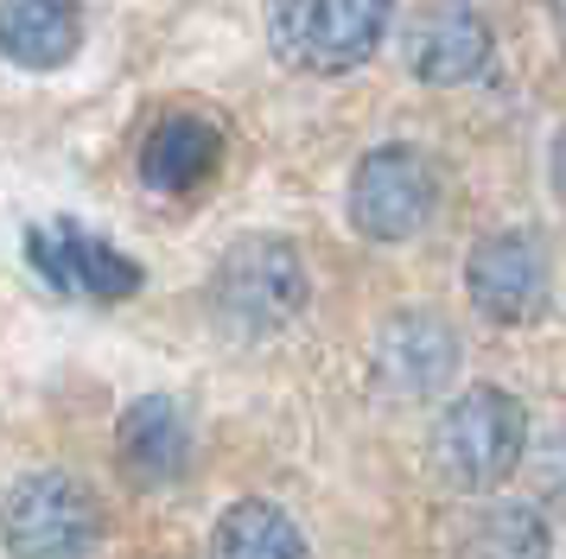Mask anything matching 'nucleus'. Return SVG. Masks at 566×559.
Wrapping results in <instances>:
<instances>
[{"mask_svg":"<svg viewBox=\"0 0 566 559\" xmlns=\"http://www.w3.org/2000/svg\"><path fill=\"white\" fill-rule=\"evenodd\" d=\"M122 457H128L134 477H147V483L185 477V464H191V420H185V407L166 401V394L134 401L122 413Z\"/></svg>","mask_w":566,"mask_h":559,"instance_id":"nucleus-12","label":"nucleus"},{"mask_svg":"<svg viewBox=\"0 0 566 559\" xmlns=\"http://www.w3.org/2000/svg\"><path fill=\"white\" fill-rule=\"evenodd\" d=\"M459 559H547V521L528 503H484L459 521Z\"/></svg>","mask_w":566,"mask_h":559,"instance_id":"nucleus-14","label":"nucleus"},{"mask_svg":"<svg viewBox=\"0 0 566 559\" xmlns=\"http://www.w3.org/2000/svg\"><path fill=\"white\" fill-rule=\"evenodd\" d=\"M83 51V0H0V57L20 71H64Z\"/></svg>","mask_w":566,"mask_h":559,"instance_id":"nucleus-10","label":"nucleus"},{"mask_svg":"<svg viewBox=\"0 0 566 559\" xmlns=\"http://www.w3.org/2000/svg\"><path fill=\"white\" fill-rule=\"evenodd\" d=\"M464 286L503 325H528L547 299V254L535 235H490L464 261Z\"/></svg>","mask_w":566,"mask_h":559,"instance_id":"nucleus-8","label":"nucleus"},{"mask_svg":"<svg viewBox=\"0 0 566 559\" xmlns=\"http://www.w3.org/2000/svg\"><path fill=\"white\" fill-rule=\"evenodd\" d=\"M490 51H496L490 20L471 0H427V7L401 25V57H408V71L420 76V83H439V89L484 76Z\"/></svg>","mask_w":566,"mask_h":559,"instance_id":"nucleus-6","label":"nucleus"},{"mask_svg":"<svg viewBox=\"0 0 566 559\" xmlns=\"http://www.w3.org/2000/svg\"><path fill=\"white\" fill-rule=\"evenodd\" d=\"M210 299H217V312L235 330H249V337L281 330L306 305V267H300L293 242H281V235H249L210 274Z\"/></svg>","mask_w":566,"mask_h":559,"instance_id":"nucleus-4","label":"nucleus"},{"mask_svg":"<svg viewBox=\"0 0 566 559\" xmlns=\"http://www.w3.org/2000/svg\"><path fill=\"white\" fill-rule=\"evenodd\" d=\"M0 540L13 559H90L103 547V503L71 471H32L0 496Z\"/></svg>","mask_w":566,"mask_h":559,"instance_id":"nucleus-1","label":"nucleus"},{"mask_svg":"<svg viewBox=\"0 0 566 559\" xmlns=\"http://www.w3.org/2000/svg\"><path fill=\"white\" fill-rule=\"evenodd\" d=\"M217 166H223V134H217L205 115H166V122L147 134V147H140V178H147L154 191H166V198L198 191Z\"/></svg>","mask_w":566,"mask_h":559,"instance_id":"nucleus-11","label":"nucleus"},{"mask_svg":"<svg viewBox=\"0 0 566 559\" xmlns=\"http://www.w3.org/2000/svg\"><path fill=\"white\" fill-rule=\"evenodd\" d=\"M210 559H306V534L281 503H249L223 508V521L210 528Z\"/></svg>","mask_w":566,"mask_h":559,"instance_id":"nucleus-13","label":"nucleus"},{"mask_svg":"<svg viewBox=\"0 0 566 559\" xmlns=\"http://www.w3.org/2000/svg\"><path fill=\"white\" fill-rule=\"evenodd\" d=\"M522 452H528V413H522L510 388H471L439 413L433 457L439 471L471 496L510 483L522 471Z\"/></svg>","mask_w":566,"mask_h":559,"instance_id":"nucleus-2","label":"nucleus"},{"mask_svg":"<svg viewBox=\"0 0 566 559\" xmlns=\"http://www.w3.org/2000/svg\"><path fill=\"white\" fill-rule=\"evenodd\" d=\"M395 0H268V39L286 64L312 76L357 71L382 45Z\"/></svg>","mask_w":566,"mask_h":559,"instance_id":"nucleus-3","label":"nucleus"},{"mask_svg":"<svg viewBox=\"0 0 566 559\" xmlns=\"http://www.w3.org/2000/svg\"><path fill=\"white\" fill-rule=\"evenodd\" d=\"M439 210V172L413 147H376L350 172V223L369 242H408L433 223Z\"/></svg>","mask_w":566,"mask_h":559,"instance_id":"nucleus-5","label":"nucleus"},{"mask_svg":"<svg viewBox=\"0 0 566 559\" xmlns=\"http://www.w3.org/2000/svg\"><path fill=\"white\" fill-rule=\"evenodd\" d=\"M376 369H382L388 388L408 394V401L439 394V388L452 381V369H459V337H452V325L433 318V312H408V318H395V325L382 330Z\"/></svg>","mask_w":566,"mask_h":559,"instance_id":"nucleus-9","label":"nucleus"},{"mask_svg":"<svg viewBox=\"0 0 566 559\" xmlns=\"http://www.w3.org/2000/svg\"><path fill=\"white\" fill-rule=\"evenodd\" d=\"M32 261H39V274L64 286V293H77V299H128L140 293V267H134L122 249H108L103 235H90L77 223H45L32 229Z\"/></svg>","mask_w":566,"mask_h":559,"instance_id":"nucleus-7","label":"nucleus"}]
</instances>
